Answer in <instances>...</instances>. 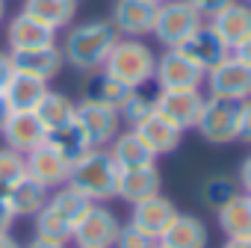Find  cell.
<instances>
[{
	"label": "cell",
	"instance_id": "cell-8",
	"mask_svg": "<svg viewBox=\"0 0 251 248\" xmlns=\"http://www.w3.org/2000/svg\"><path fill=\"white\" fill-rule=\"evenodd\" d=\"M204 100H207V95L201 89H169V92L154 95L157 112L166 115L169 121H175L183 133L195 130V124L201 118V109H204Z\"/></svg>",
	"mask_w": 251,
	"mask_h": 248
},
{
	"label": "cell",
	"instance_id": "cell-3",
	"mask_svg": "<svg viewBox=\"0 0 251 248\" xmlns=\"http://www.w3.org/2000/svg\"><path fill=\"white\" fill-rule=\"evenodd\" d=\"M154 65L157 56L142 39H118L103 62V71L130 89H142L145 83L154 80Z\"/></svg>",
	"mask_w": 251,
	"mask_h": 248
},
{
	"label": "cell",
	"instance_id": "cell-4",
	"mask_svg": "<svg viewBox=\"0 0 251 248\" xmlns=\"http://www.w3.org/2000/svg\"><path fill=\"white\" fill-rule=\"evenodd\" d=\"M236 121H239V100L207 95L195 130L210 145H230L236 142Z\"/></svg>",
	"mask_w": 251,
	"mask_h": 248
},
{
	"label": "cell",
	"instance_id": "cell-5",
	"mask_svg": "<svg viewBox=\"0 0 251 248\" xmlns=\"http://www.w3.org/2000/svg\"><path fill=\"white\" fill-rule=\"evenodd\" d=\"M204 24V18L186 3V0H169V3H160L157 6V18H154V30L151 36L166 48H177L189 33H195L198 27Z\"/></svg>",
	"mask_w": 251,
	"mask_h": 248
},
{
	"label": "cell",
	"instance_id": "cell-2",
	"mask_svg": "<svg viewBox=\"0 0 251 248\" xmlns=\"http://www.w3.org/2000/svg\"><path fill=\"white\" fill-rule=\"evenodd\" d=\"M118 174H121V169L112 163L109 151L106 148H92L89 154H83L71 166L68 186L77 189L92 204H106L118 192Z\"/></svg>",
	"mask_w": 251,
	"mask_h": 248
},
{
	"label": "cell",
	"instance_id": "cell-42",
	"mask_svg": "<svg viewBox=\"0 0 251 248\" xmlns=\"http://www.w3.org/2000/svg\"><path fill=\"white\" fill-rule=\"evenodd\" d=\"M222 248H251V236H225Z\"/></svg>",
	"mask_w": 251,
	"mask_h": 248
},
{
	"label": "cell",
	"instance_id": "cell-1",
	"mask_svg": "<svg viewBox=\"0 0 251 248\" xmlns=\"http://www.w3.org/2000/svg\"><path fill=\"white\" fill-rule=\"evenodd\" d=\"M118 39H121L118 30L106 18H98V21H86V24L71 27L65 33L59 50H62L65 65H71L77 71H100Z\"/></svg>",
	"mask_w": 251,
	"mask_h": 248
},
{
	"label": "cell",
	"instance_id": "cell-6",
	"mask_svg": "<svg viewBox=\"0 0 251 248\" xmlns=\"http://www.w3.org/2000/svg\"><path fill=\"white\" fill-rule=\"evenodd\" d=\"M118 230H121L118 216H115L106 204H92V207L83 213V219L74 224L71 242H74L77 248H112Z\"/></svg>",
	"mask_w": 251,
	"mask_h": 248
},
{
	"label": "cell",
	"instance_id": "cell-43",
	"mask_svg": "<svg viewBox=\"0 0 251 248\" xmlns=\"http://www.w3.org/2000/svg\"><path fill=\"white\" fill-rule=\"evenodd\" d=\"M0 248H21V245H18V239L9 230H3V233H0Z\"/></svg>",
	"mask_w": 251,
	"mask_h": 248
},
{
	"label": "cell",
	"instance_id": "cell-12",
	"mask_svg": "<svg viewBox=\"0 0 251 248\" xmlns=\"http://www.w3.org/2000/svg\"><path fill=\"white\" fill-rule=\"evenodd\" d=\"M154 83L160 86V92H169V89H201L204 86V71L198 65H192L186 56H180L177 50H166L163 56H157Z\"/></svg>",
	"mask_w": 251,
	"mask_h": 248
},
{
	"label": "cell",
	"instance_id": "cell-9",
	"mask_svg": "<svg viewBox=\"0 0 251 248\" xmlns=\"http://www.w3.org/2000/svg\"><path fill=\"white\" fill-rule=\"evenodd\" d=\"M74 118L83 127V133L89 136L92 148H106L118 133H121V115L112 106H100V103H89L80 100L74 109Z\"/></svg>",
	"mask_w": 251,
	"mask_h": 248
},
{
	"label": "cell",
	"instance_id": "cell-25",
	"mask_svg": "<svg viewBox=\"0 0 251 248\" xmlns=\"http://www.w3.org/2000/svg\"><path fill=\"white\" fill-rule=\"evenodd\" d=\"M130 92H133L130 86H124L121 80H115L112 74H106V71L100 68V71H92V77L86 80V86H83V100L118 109L124 100H127Z\"/></svg>",
	"mask_w": 251,
	"mask_h": 248
},
{
	"label": "cell",
	"instance_id": "cell-20",
	"mask_svg": "<svg viewBox=\"0 0 251 248\" xmlns=\"http://www.w3.org/2000/svg\"><path fill=\"white\" fill-rule=\"evenodd\" d=\"M6 42H9V50H33V48L56 45V30L45 27L27 12H18L6 21Z\"/></svg>",
	"mask_w": 251,
	"mask_h": 248
},
{
	"label": "cell",
	"instance_id": "cell-50",
	"mask_svg": "<svg viewBox=\"0 0 251 248\" xmlns=\"http://www.w3.org/2000/svg\"><path fill=\"white\" fill-rule=\"evenodd\" d=\"M157 248H160V245H157Z\"/></svg>",
	"mask_w": 251,
	"mask_h": 248
},
{
	"label": "cell",
	"instance_id": "cell-33",
	"mask_svg": "<svg viewBox=\"0 0 251 248\" xmlns=\"http://www.w3.org/2000/svg\"><path fill=\"white\" fill-rule=\"evenodd\" d=\"M27 174V160H24V154H18V151H12V148H0V186L3 189H9L12 183H18L21 177Z\"/></svg>",
	"mask_w": 251,
	"mask_h": 248
},
{
	"label": "cell",
	"instance_id": "cell-46",
	"mask_svg": "<svg viewBox=\"0 0 251 248\" xmlns=\"http://www.w3.org/2000/svg\"><path fill=\"white\" fill-rule=\"evenodd\" d=\"M151 3H157V6H160V3H169V0H151Z\"/></svg>",
	"mask_w": 251,
	"mask_h": 248
},
{
	"label": "cell",
	"instance_id": "cell-27",
	"mask_svg": "<svg viewBox=\"0 0 251 248\" xmlns=\"http://www.w3.org/2000/svg\"><path fill=\"white\" fill-rule=\"evenodd\" d=\"M21 12L42 21L50 30H59V27H71L77 15V0H24Z\"/></svg>",
	"mask_w": 251,
	"mask_h": 248
},
{
	"label": "cell",
	"instance_id": "cell-40",
	"mask_svg": "<svg viewBox=\"0 0 251 248\" xmlns=\"http://www.w3.org/2000/svg\"><path fill=\"white\" fill-rule=\"evenodd\" d=\"M9 77H12V59H9V53L0 50V92H3V86H6Z\"/></svg>",
	"mask_w": 251,
	"mask_h": 248
},
{
	"label": "cell",
	"instance_id": "cell-44",
	"mask_svg": "<svg viewBox=\"0 0 251 248\" xmlns=\"http://www.w3.org/2000/svg\"><path fill=\"white\" fill-rule=\"evenodd\" d=\"M6 118H9V106H6V100H3V98H0V130H3Z\"/></svg>",
	"mask_w": 251,
	"mask_h": 248
},
{
	"label": "cell",
	"instance_id": "cell-45",
	"mask_svg": "<svg viewBox=\"0 0 251 248\" xmlns=\"http://www.w3.org/2000/svg\"><path fill=\"white\" fill-rule=\"evenodd\" d=\"M6 21V0H0V24Z\"/></svg>",
	"mask_w": 251,
	"mask_h": 248
},
{
	"label": "cell",
	"instance_id": "cell-36",
	"mask_svg": "<svg viewBox=\"0 0 251 248\" xmlns=\"http://www.w3.org/2000/svg\"><path fill=\"white\" fill-rule=\"evenodd\" d=\"M186 3H189L201 18H213V15L222 12L227 3H233V0H186Z\"/></svg>",
	"mask_w": 251,
	"mask_h": 248
},
{
	"label": "cell",
	"instance_id": "cell-18",
	"mask_svg": "<svg viewBox=\"0 0 251 248\" xmlns=\"http://www.w3.org/2000/svg\"><path fill=\"white\" fill-rule=\"evenodd\" d=\"M142 136V142L157 154V157H166V154H175L183 142V130L177 127L175 121H169L166 115L160 112H151L145 121H139L136 127H130Z\"/></svg>",
	"mask_w": 251,
	"mask_h": 248
},
{
	"label": "cell",
	"instance_id": "cell-17",
	"mask_svg": "<svg viewBox=\"0 0 251 248\" xmlns=\"http://www.w3.org/2000/svg\"><path fill=\"white\" fill-rule=\"evenodd\" d=\"M210 242V227L201 216L192 213H177L175 222L157 236L160 248H207Z\"/></svg>",
	"mask_w": 251,
	"mask_h": 248
},
{
	"label": "cell",
	"instance_id": "cell-49",
	"mask_svg": "<svg viewBox=\"0 0 251 248\" xmlns=\"http://www.w3.org/2000/svg\"><path fill=\"white\" fill-rule=\"evenodd\" d=\"M248 198H251V195H248Z\"/></svg>",
	"mask_w": 251,
	"mask_h": 248
},
{
	"label": "cell",
	"instance_id": "cell-32",
	"mask_svg": "<svg viewBox=\"0 0 251 248\" xmlns=\"http://www.w3.org/2000/svg\"><path fill=\"white\" fill-rule=\"evenodd\" d=\"M151 112H157V106H154V95H145L142 89H133V92L127 95V100L118 106L121 124H127V127H136V124L145 121Z\"/></svg>",
	"mask_w": 251,
	"mask_h": 248
},
{
	"label": "cell",
	"instance_id": "cell-23",
	"mask_svg": "<svg viewBox=\"0 0 251 248\" xmlns=\"http://www.w3.org/2000/svg\"><path fill=\"white\" fill-rule=\"evenodd\" d=\"M50 86L45 80H36V77H27V74H18L12 71V77L6 80L3 92H0V98L6 100L9 112H33L39 106V100L45 98Z\"/></svg>",
	"mask_w": 251,
	"mask_h": 248
},
{
	"label": "cell",
	"instance_id": "cell-48",
	"mask_svg": "<svg viewBox=\"0 0 251 248\" xmlns=\"http://www.w3.org/2000/svg\"><path fill=\"white\" fill-rule=\"evenodd\" d=\"M77 3H80V0H77Z\"/></svg>",
	"mask_w": 251,
	"mask_h": 248
},
{
	"label": "cell",
	"instance_id": "cell-38",
	"mask_svg": "<svg viewBox=\"0 0 251 248\" xmlns=\"http://www.w3.org/2000/svg\"><path fill=\"white\" fill-rule=\"evenodd\" d=\"M12 222H15V216H12V210H9V204H6V189L0 186V233L9 230Z\"/></svg>",
	"mask_w": 251,
	"mask_h": 248
},
{
	"label": "cell",
	"instance_id": "cell-34",
	"mask_svg": "<svg viewBox=\"0 0 251 248\" xmlns=\"http://www.w3.org/2000/svg\"><path fill=\"white\" fill-rule=\"evenodd\" d=\"M112 248H157V239L148 236V233H142L139 227H133V224L127 222V224H121V230H118Z\"/></svg>",
	"mask_w": 251,
	"mask_h": 248
},
{
	"label": "cell",
	"instance_id": "cell-13",
	"mask_svg": "<svg viewBox=\"0 0 251 248\" xmlns=\"http://www.w3.org/2000/svg\"><path fill=\"white\" fill-rule=\"evenodd\" d=\"M9 59H12V71L45 80V83H50L65 68L59 45H45V48H33V50H9Z\"/></svg>",
	"mask_w": 251,
	"mask_h": 248
},
{
	"label": "cell",
	"instance_id": "cell-47",
	"mask_svg": "<svg viewBox=\"0 0 251 248\" xmlns=\"http://www.w3.org/2000/svg\"><path fill=\"white\" fill-rule=\"evenodd\" d=\"M242 3H248V6H251V0H242Z\"/></svg>",
	"mask_w": 251,
	"mask_h": 248
},
{
	"label": "cell",
	"instance_id": "cell-37",
	"mask_svg": "<svg viewBox=\"0 0 251 248\" xmlns=\"http://www.w3.org/2000/svg\"><path fill=\"white\" fill-rule=\"evenodd\" d=\"M236 183H239V192L251 195V154L239 163V172H236Z\"/></svg>",
	"mask_w": 251,
	"mask_h": 248
},
{
	"label": "cell",
	"instance_id": "cell-14",
	"mask_svg": "<svg viewBox=\"0 0 251 248\" xmlns=\"http://www.w3.org/2000/svg\"><path fill=\"white\" fill-rule=\"evenodd\" d=\"M24 160H27V174H30L36 183H42L45 189L53 192V189H59V186L68 183L71 163H68L65 157H59L50 145L33 148L30 154H24Z\"/></svg>",
	"mask_w": 251,
	"mask_h": 248
},
{
	"label": "cell",
	"instance_id": "cell-39",
	"mask_svg": "<svg viewBox=\"0 0 251 248\" xmlns=\"http://www.w3.org/2000/svg\"><path fill=\"white\" fill-rule=\"evenodd\" d=\"M230 56H236L239 62H245V65H251V36L245 39V42H239L233 50H230Z\"/></svg>",
	"mask_w": 251,
	"mask_h": 248
},
{
	"label": "cell",
	"instance_id": "cell-19",
	"mask_svg": "<svg viewBox=\"0 0 251 248\" xmlns=\"http://www.w3.org/2000/svg\"><path fill=\"white\" fill-rule=\"evenodd\" d=\"M163 192V174L157 166H142V169H124L118 174V192L115 198L127 201L130 207L145 201V198H154Z\"/></svg>",
	"mask_w": 251,
	"mask_h": 248
},
{
	"label": "cell",
	"instance_id": "cell-30",
	"mask_svg": "<svg viewBox=\"0 0 251 248\" xmlns=\"http://www.w3.org/2000/svg\"><path fill=\"white\" fill-rule=\"evenodd\" d=\"M74 109H77V103H74L68 95H62V92H56V89H48L45 98L39 100V106H36L33 112H36V118L45 124V130H53V127H59V124H65V121L74 118Z\"/></svg>",
	"mask_w": 251,
	"mask_h": 248
},
{
	"label": "cell",
	"instance_id": "cell-41",
	"mask_svg": "<svg viewBox=\"0 0 251 248\" xmlns=\"http://www.w3.org/2000/svg\"><path fill=\"white\" fill-rule=\"evenodd\" d=\"M21 248H65V242H53V239H42V236H33L27 245Z\"/></svg>",
	"mask_w": 251,
	"mask_h": 248
},
{
	"label": "cell",
	"instance_id": "cell-22",
	"mask_svg": "<svg viewBox=\"0 0 251 248\" xmlns=\"http://www.w3.org/2000/svg\"><path fill=\"white\" fill-rule=\"evenodd\" d=\"M210 27L219 33V39L227 45V50H233L239 42H245L251 36V6L248 3H227L222 12H216L210 18Z\"/></svg>",
	"mask_w": 251,
	"mask_h": 248
},
{
	"label": "cell",
	"instance_id": "cell-10",
	"mask_svg": "<svg viewBox=\"0 0 251 248\" xmlns=\"http://www.w3.org/2000/svg\"><path fill=\"white\" fill-rule=\"evenodd\" d=\"M157 3L151 0H115L109 24L118 30L121 39H145L154 30Z\"/></svg>",
	"mask_w": 251,
	"mask_h": 248
},
{
	"label": "cell",
	"instance_id": "cell-28",
	"mask_svg": "<svg viewBox=\"0 0 251 248\" xmlns=\"http://www.w3.org/2000/svg\"><path fill=\"white\" fill-rule=\"evenodd\" d=\"M216 222L225 236H251V198L245 192L233 195L222 210H216Z\"/></svg>",
	"mask_w": 251,
	"mask_h": 248
},
{
	"label": "cell",
	"instance_id": "cell-11",
	"mask_svg": "<svg viewBox=\"0 0 251 248\" xmlns=\"http://www.w3.org/2000/svg\"><path fill=\"white\" fill-rule=\"evenodd\" d=\"M172 50H177L180 56H186L192 65H198L204 74L213 68V65H219L230 50H227V45L219 39V33L210 27V24H201L195 33H189L177 48H172Z\"/></svg>",
	"mask_w": 251,
	"mask_h": 248
},
{
	"label": "cell",
	"instance_id": "cell-26",
	"mask_svg": "<svg viewBox=\"0 0 251 248\" xmlns=\"http://www.w3.org/2000/svg\"><path fill=\"white\" fill-rule=\"evenodd\" d=\"M48 195H50V189H45L30 174H24L18 183H12L6 189V204H9V210H12L15 219L18 216H36L48 204Z\"/></svg>",
	"mask_w": 251,
	"mask_h": 248
},
{
	"label": "cell",
	"instance_id": "cell-15",
	"mask_svg": "<svg viewBox=\"0 0 251 248\" xmlns=\"http://www.w3.org/2000/svg\"><path fill=\"white\" fill-rule=\"evenodd\" d=\"M0 136H3L6 148H12L18 154H30L33 148L45 145L48 130H45V124L36 118V112H9Z\"/></svg>",
	"mask_w": 251,
	"mask_h": 248
},
{
	"label": "cell",
	"instance_id": "cell-21",
	"mask_svg": "<svg viewBox=\"0 0 251 248\" xmlns=\"http://www.w3.org/2000/svg\"><path fill=\"white\" fill-rule=\"evenodd\" d=\"M112 163L124 172V169H142V166H157V154L142 142V136L136 130H121L109 145H106Z\"/></svg>",
	"mask_w": 251,
	"mask_h": 248
},
{
	"label": "cell",
	"instance_id": "cell-31",
	"mask_svg": "<svg viewBox=\"0 0 251 248\" xmlns=\"http://www.w3.org/2000/svg\"><path fill=\"white\" fill-rule=\"evenodd\" d=\"M233 195H239V183H236L233 177H227V174H213V177H207V180L201 183V201H204V207H210L213 213L222 210Z\"/></svg>",
	"mask_w": 251,
	"mask_h": 248
},
{
	"label": "cell",
	"instance_id": "cell-29",
	"mask_svg": "<svg viewBox=\"0 0 251 248\" xmlns=\"http://www.w3.org/2000/svg\"><path fill=\"white\" fill-rule=\"evenodd\" d=\"M92 207V201L89 198H83L77 189H71L68 183L65 186H59V189H53L50 195H48V204H45V210H50L59 222H65L71 230H74V224L83 219V213Z\"/></svg>",
	"mask_w": 251,
	"mask_h": 248
},
{
	"label": "cell",
	"instance_id": "cell-16",
	"mask_svg": "<svg viewBox=\"0 0 251 248\" xmlns=\"http://www.w3.org/2000/svg\"><path fill=\"white\" fill-rule=\"evenodd\" d=\"M180 210L175 207V201L172 198H166L163 192L160 195H154V198H145V201H139V204H133L130 207V224L133 227H139L142 233H148V236H160L172 222H175V216H177Z\"/></svg>",
	"mask_w": 251,
	"mask_h": 248
},
{
	"label": "cell",
	"instance_id": "cell-35",
	"mask_svg": "<svg viewBox=\"0 0 251 248\" xmlns=\"http://www.w3.org/2000/svg\"><path fill=\"white\" fill-rule=\"evenodd\" d=\"M236 142L251 145V98L239 100V121H236Z\"/></svg>",
	"mask_w": 251,
	"mask_h": 248
},
{
	"label": "cell",
	"instance_id": "cell-24",
	"mask_svg": "<svg viewBox=\"0 0 251 248\" xmlns=\"http://www.w3.org/2000/svg\"><path fill=\"white\" fill-rule=\"evenodd\" d=\"M45 145H50V148H53L59 157H65L71 166H74L83 154H89V151H92V142H89V136L83 133V127L77 124V118H71V121L59 124V127L48 130Z\"/></svg>",
	"mask_w": 251,
	"mask_h": 248
},
{
	"label": "cell",
	"instance_id": "cell-7",
	"mask_svg": "<svg viewBox=\"0 0 251 248\" xmlns=\"http://www.w3.org/2000/svg\"><path fill=\"white\" fill-rule=\"evenodd\" d=\"M204 86H207V95H213V98L245 100V98H251V65H245L227 53L219 65H213L204 74Z\"/></svg>",
	"mask_w": 251,
	"mask_h": 248
}]
</instances>
